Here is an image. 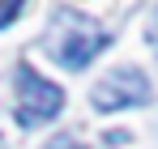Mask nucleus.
I'll return each instance as SVG.
<instances>
[{
  "instance_id": "f257e3e1",
  "label": "nucleus",
  "mask_w": 158,
  "mask_h": 149,
  "mask_svg": "<svg viewBox=\"0 0 158 149\" xmlns=\"http://www.w3.org/2000/svg\"><path fill=\"white\" fill-rule=\"evenodd\" d=\"M107 43H111V34H107L103 26L90 22L85 13H73V9H60L52 17V30H47V51H52V60L64 64V68H73V73H81Z\"/></svg>"
},
{
  "instance_id": "f03ea898",
  "label": "nucleus",
  "mask_w": 158,
  "mask_h": 149,
  "mask_svg": "<svg viewBox=\"0 0 158 149\" xmlns=\"http://www.w3.org/2000/svg\"><path fill=\"white\" fill-rule=\"evenodd\" d=\"M13 81H17V124H22V128L47 124V119L60 115L64 90H60L56 81L39 77L30 64H17V68H13Z\"/></svg>"
},
{
  "instance_id": "7ed1b4c3",
  "label": "nucleus",
  "mask_w": 158,
  "mask_h": 149,
  "mask_svg": "<svg viewBox=\"0 0 158 149\" xmlns=\"http://www.w3.org/2000/svg\"><path fill=\"white\" fill-rule=\"evenodd\" d=\"M150 102V81H145V73L141 68H132V64H124V68H115V73H107L94 90H90V107L94 111H132V107H145Z\"/></svg>"
},
{
  "instance_id": "20e7f679",
  "label": "nucleus",
  "mask_w": 158,
  "mask_h": 149,
  "mask_svg": "<svg viewBox=\"0 0 158 149\" xmlns=\"http://www.w3.org/2000/svg\"><path fill=\"white\" fill-rule=\"evenodd\" d=\"M22 4H26V0H0V30H4V26L22 13Z\"/></svg>"
},
{
  "instance_id": "39448f33",
  "label": "nucleus",
  "mask_w": 158,
  "mask_h": 149,
  "mask_svg": "<svg viewBox=\"0 0 158 149\" xmlns=\"http://www.w3.org/2000/svg\"><path fill=\"white\" fill-rule=\"evenodd\" d=\"M145 43H150V47L158 51V9L150 13V22H145Z\"/></svg>"
},
{
  "instance_id": "423d86ee",
  "label": "nucleus",
  "mask_w": 158,
  "mask_h": 149,
  "mask_svg": "<svg viewBox=\"0 0 158 149\" xmlns=\"http://www.w3.org/2000/svg\"><path fill=\"white\" fill-rule=\"evenodd\" d=\"M103 141H107V145H124V141H128V132H107Z\"/></svg>"
}]
</instances>
